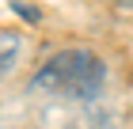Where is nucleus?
Segmentation results:
<instances>
[{"label": "nucleus", "mask_w": 133, "mask_h": 129, "mask_svg": "<svg viewBox=\"0 0 133 129\" xmlns=\"http://www.w3.org/2000/svg\"><path fill=\"white\" fill-rule=\"evenodd\" d=\"M103 80H107V69H103V61L95 53L61 50L38 69V76L31 80V87L34 91H50V95H69V99H91V95H99Z\"/></svg>", "instance_id": "nucleus-1"}, {"label": "nucleus", "mask_w": 133, "mask_h": 129, "mask_svg": "<svg viewBox=\"0 0 133 129\" xmlns=\"http://www.w3.org/2000/svg\"><path fill=\"white\" fill-rule=\"evenodd\" d=\"M15 53H19V38L15 34H0V69H8Z\"/></svg>", "instance_id": "nucleus-2"}, {"label": "nucleus", "mask_w": 133, "mask_h": 129, "mask_svg": "<svg viewBox=\"0 0 133 129\" xmlns=\"http://www.w3.org/2000/svg\"><path fill=\"white\" fill-rule=\"evenodd\" d=\"M114 4H122V8H133V0H114Z\"/></svg>", "instance_id": "nucleus-3"}]
</instances>
